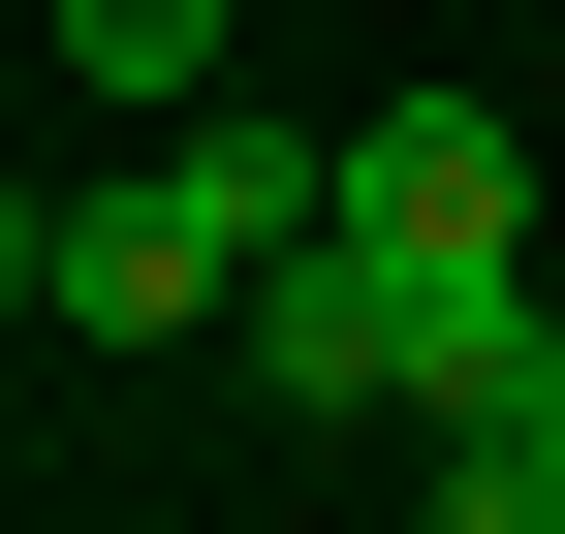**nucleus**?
Masks as SVG:
<instances>
[{"label": "nucleus", "mask_w": 565, "mask_h": 534, "mask_svg": "<svg viewBox=\"0 0 565 534\" xmlns=\"http://www.w3.org/2000/svg\"><path fill=\"white\" fill-rule=\"evenodd\" d=\"M315 189H345L315 126H221V95H189L126 189H63V346H221V284L315 221Z\"/></svg>", "instance_id": "nucleus-1"}, {"label": "nucleus", "mask_w": 565, "mask_h": 534, "mask_svg": "<svg viewBox=\"0 0 565 534\" xmlns=\"http://www.w3.org/2000/svg\"><path fill=\"white\" fill-rule=\"evenodd\" d=\"M345 221L440 252V284H534V126L503 95H377V126H345Z\"/></svg>", "instance_id": "nucleus-2"}, {"label": "nucleus", "mask_w": 565, "mask_h": 534, "mask_svg": "<svg viewBox=\"0 0 565 534\" xmlns=\"http://www.w3.org/2000/svg\"><path fill=\"white\" fill-rule=\"evenodd\" d=\"M221 32H252V0H63V63H95L126 126H189V95H221Z\"/></svg>", "instance_id": "nucleus-3"}, {"label": "nucleus", "mask_w": 565, "mask_h": 534, "mask_svg": "<svg viewBox=\"0 0 565 534\" xmlns=\"http://www.w3.org/2000/svg\"><path fill=\"white\" fill-rule=\"evenodd\" d=\"M0 314H63V189H0Z\"/></svg>", "instance_id": "nucleus-4"}, {"label": "nucleus", "mask_w": 565, "mask_h": 534, "mask_svg": "<svg viewBox=\"0 0 565 534\" xmlns=\"http://www.w3.org/2000/svg\"><path fill=\"white\" fill-rule=\"evenodd\" d=\"M534 440H565V284H534Z\"/></svg>", "instance_id": "nucleus-5"}]
</instances>
